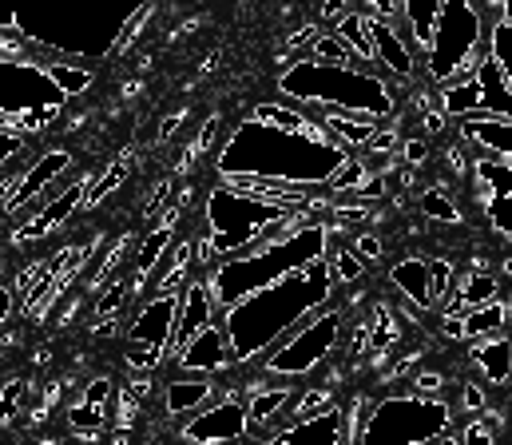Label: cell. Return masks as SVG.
Segmentation results:
<instances>
[{
  "instance_id": "cell-18",
  "label": "cell",
  "mask_w": 512,
  "mask_h": 445,
  "mask_svg": "<svg viewBox=\"0 0 512 445\" xmlns=\"http://www.w3.org/2000/svg\"><path fill=\"white\" fill-rule=\"evenodd\" d=\"M219 302L211 295V283L207 279H187L183 283V298H179V322H175V338H171V350H179L191 334H199L211 318H219Z\"/></svg>"
},
{
  "instance_id": "cell-31",
  "label": "cell",
  "mask_w": 512,
  "mask_h": 445,
  "mask_svg": "<svg viewBox=\"0 0 512 445\" xmlns=\"http://www.w3.org/2000/svg\"><path fill=\"white\" fill-rule=\"evenodd\" d=\"M68 426L76 430V434H84V438H100L104 434V406H96V402H76V406H68Z\"/></svg>"
},
{
  "instance_id": "cell-36",
  "label": "cell",
  "mask_w": 512,
  "mask_h": 445,
  "mask_svg": "<svg viewBox=\"0 0 512 445\" xmlns=\"http://www.w3.org/2000/svg\"><path fill=\"white\" fill-rule=\"evenodd\" d=\"M330 267H334L338 283H354V279H362L366 259L358 255V247H342V251H330Z\"/></svg>"
},
{
  "instance_id": "cell-43",
  "label": "cell",
  "mask_w": 512,
  "mask_h": 445,
  "mask_svg": "<svg viewBox=\"0 0 512 445\" xmlns=\"http://www.w3.org/2000/svg\"><path fill=\"white\" fill-rule=\"evenodd\" d=\"M413 382H417V394H429V398H437V394H441V386H445V378H441V374H417Z\"/></svg>"
},
{
  "instance_id": "cell-46",
  "label": "cell",
  "mask_w": 512,
  "mask_h": 445,
  "mask_svg": "<svg viewBox=\"0 0 512 445\" xmlns=\"http://www.w3.org/2000/svg\"><path fill=\"white\" fill-rule=\"evenodd\" d=\"M401 155H405V163H409V167H421V163H425V155H429V148H425L421 140H409Z\"/></svg>"
},
{
  "instance_id": "cell-28",
  "label": "cell",
  "mask_w": 512,
  "mask_h": 445,
  "mask_svg": "<svg viewBox=\"0 0 512 445\" xmlns=\"http://www.w3.org/2000/svg\"><path fill=\"white\" fill-rule=\"evenodd\" d=\"M48 72H52V80L64 88L68 100H72V96H84V92L92 88V80H96V72H92L88 64H76V60H64V56L48 60Z\"/></svg>"
},
{
  "instance_id": "cell-56",
  "label": "cell",
  "mask_w": 512,
  "mask_h": 445,
  "mask_svg": "<svg viewBox=\"0 0 512 445\" xmlns=\"http://www.w3.org/2000/svg\"><path fill=\"white\" fill-rule=\"evenodd\" d=\"M485 8H493V12H497V8H501V0H485Z\"/></svg>"
},
{
  "instance_id": "cell-11",
  "label": "cell",
  "mask_w": 512,
  "mask_h": 445,
  "mask_svg": "<svg viewBox=\"0 0 512 445\" xmlns=\"http://www.w3.org/2000/svg\"><path fill=\"white\" fill-rule=\"evenodd\" d=\"M179 438L183 442H239V438H251V426H247V398L239 390L207 402L203 410H195V418L187 426H179Z\"/></svg>"
},
{
  "instance_id": "cell-35",
  "label": "cell",
  "mask_w": 512,
  "mask_h": 445,
  "mask_svg": "<svg viewBox=\"0 0 512 445\" xmlns=\"http://www.w3.org/2000/svg\"><path fill=\"white\" fill-rule=\"evenodd\" d=\"M124 179H128V163H124V159H116V163H112V167H108V171H104V175H100V179L88 187L84 207H96L100 199H108V195H112V191H116Z\"/></svg>"
},
{
  "instance_id": "cell-7",
  "label": "cell",
  "mask_w": 512,
  "mask_h": 445,
  "mask_svg": "<svg viewBox=\"0 0 512 445\" xmlns=\"http://www.w3.org/2000/svg\"><path fill=\"white\" fill-rule=\"evenodd\" d=\"M449 430H453V406L413 390V394H393L378 406H370L354 442H445Z\"/></svg>"
},
{
  "instance_id": "cell-5",
  "label": "cell",
  "mask_w": 512,
  "mask_h": 445,
  "mask_svg": "<svg viewBox=\"0 0 512 445\" xmlns=\"http://www.w3.org/2000/svg\"><path fill=\"white\" fill-rule=\"evenodd\" d=\"M278 92L310 104V108H338V112H366V116H393V92L378 68L346 64V60H318L302 56L278 76Z\"/></svg>"
},
{
  "instance_id": "cell-13",
  "label": "cell",
  "mask_w": 512,
  "mask_h": 445,
  "mask_svg": "<svg viewBox=\"0 0 512 445\" xmlns=\"http://www.w3.org/2000/svg\"><path fill=\"white\" fill-rule=\"evenodd\" d=\"M473 179H477V199H481L489 223L512 239V159L477 155Z\"/></svg>"
},
{
  "instance_id": "cell-4",
  "label": "cell",
  "mask_w": 512,
  "mask_h": 445,
  "mask_svg": "<svg viewBox=\"0 0 512 445\" xmlns=\"http://www.w3.org/2000/svg\"><path fill=\"white\" fill-rule=\"evenodd\" d=\"M203 219H207V235L199 239L195 263L215 267L219 259H231V255H243V251L258 247L274 231H282L290 223H302L306 211L294 207V203H274V199L251 195V191L235 187L231 179H223L219 187L207 191Z\"/></svg>"
},
{
  "instance_id": "cell-38",
  "label": "cell",
  "mask_w": 512,
  "mask_h": 445,
  "mask_svg": "<svg viewBox=\"0 0 512 445\" xmlns=\"http://www.w3.org/2000/svg\"><path fill=\"white\" fill-rule=\"evenodd\" d=\"M421 211L429 215V219H441V223H461V211L453 207V199H445V191H425L421 195Z\"/></svg>"
},
{
  "instance_id": "cell-14",
  "label": "cell",
  "mask_w": 512,
  "mask_h": 445,
  "mask_svg": "<svg viewBox=\"0 0 512 445\" xmlns=\"http://www.w3.org/2000/svg\"><path fill=\"white\" fill-rule=\"evenodd\" d=\"M179 298L183 291H159L151 295L131 318L128 326V342H143V346H155L171 358V338H175V322H179Z\"/></svg>"
},
{
  "instance_id": "cell-8",
  "label": "cell",
  "mask_w": 512,
  "mask_h": 445,
  "mask_svg": "<svg viewBox=\"0 0 512 445\" xmlns=\"http://www.w3.org/2000/svg\"><path fill=\"white\" fill-rule=\"evenodd\" d=\"M346 330V314L342 310H314L310 318H302L286 338H278L262 358H258V374L278 378V382H298L306 374H314L342 342Z\"/></svg>"
},
{
  "instance_id": "cell-29",
  "label": "cell",
  "mask_w": 512,
  "mask_h": 445,
  "mask_svg": "<svg viewBox=\"0 0 512 445\" xmlns=\"http://www.w3.org/2000/svg\"><path fill=\"white\" fill-rule=\"evenodd\" d=\"M489 298H497V279L493 275H473L457 295H453V302H445L441 310H445V318L449 314H461V310H469V306H481V302H489Z\"/></svg>"
},
{
  "instance_id": "cell-2",
  "label": "cell",
  "mask_w": 512,
  "mask_h": 445,
  "mask_svg": "<svg viewBox=\"0 0 512 445\" xmlns=\"http://www.w3.org/2000/svg\"><path fill=\"white\" fill-rule=\"evenodd\" d=\"M338 279L330 267V255L282 275L270 287H258L255 295H247L243 302H235L231 310H223V326L235 350L239 366L258 362L278 338H286L302 318H310L314 310H322L330 295H334Z\"/></svg>"
},
{
  "instance_id": "cell-32",
  "label": "cell",
  "mask_w": 512,
  "mask_h": 445,
  "mask_svg": "<svg viewBox=\"0 0 512 445\" xmlns=\"http://www.w3.org/2000/svg\"><path fill=\"white\" fill-rule=\"evenodd\" d=\"M489 56L501 64V72H505L512 88V24L501 16H493V24H489Z\"/></svg>"
},
{
  "instance_id": "cell-47",
  "label": "cell",
  "mask_w": 512,
  "mask_h": 445,
  "mask_svg": "<svg viewBox=\"0 0 512 445\" xmlns=\"http://www.w3.org/2000/svg\"><path fill=\"white\" fill-rule=\"evenodd\" d=\"M342 12H350V0H322V20H338Z\"/></svg>"
},
{
  "instance_id": "cell-39",
  "label": "cell",
  "mask_w": 512,
  "mask_h": 445,
  "mask_svg": "<svg viewBox=\"0 0 512 445\" xmlns=\"http://www.w3.org/2000/svg\"><path fill=\"white\" fill-rule=\"evenodd\" d=\"M215 136H219V116H211V120L203 124V132H199V140H195V144L187 148V159H191V155H203V151H207V148H211V144H215Z\"/></svg>"
},
{
  "instance_id": "cell-21",
  "label": "cell",
  "mask_w": 512,
  "mask_h": 445,
  "mask_svg": "<svg viewBox=\"0 0 512 445\" xmlns=\"http://www.w3.org/2000/svg\"><path fill=\"white\" fill-rule=\"evenodd\" d=\"M215 394H219V386H215V378H211V374L171 378V382L163 386V410H167L171 418H187V414L203 410L207 402H215Z\"/></svg>"
},
{
  "instance_id": "cell-45",
  "label": "cell",
  "mask_w": 512,
  "mask_h": 445,
  "mask_svg": "<svg viewBox=\"0 0 512 445\" xmlns=\"http://www.w3.org/2000/svg\"><path fill=\"white\" fill-rule=\"evenodd\" d=\"M354 247H358V255H362L366 263H374V259L382 255V243H378L374 235H366V239H354Z\"/></svg>"
},
{
  "instance_id": "cell-6",
  "label": "cell",
  "mask_w": 512,
  "mask_h": 445,
  "mask_svg": "<svg viewBox=\"0 0 512 445\" xmlns=\"http://www.w3.org/2000/svg\"><path fill=\"white\" fill-rule=\"evenodd\" d=\"M489 16H497V12L485 8L481 0H441L433 40L421 52V68L433 84L469 80L477 72V52L485 48L489 24H493Z\"/></svg>"
},
{
  "instance_id": "cell-20",
  "label": "cell",
  "mask_w": 512,
  "mask_h": 445,
  "mask_svg": "<svg viewBox=\"0 0 512 445\" xmlns=\"http://www.w3.org/2000/svg\"><path fill=\"white\" fill-rule=\"evenodd\" d=\"M175 219H179V203H171L167 215H163V223L151 227L147 239L135 247V259H131V271H135V275H131V295H139V287L155 275L159 259L167 255V247H171V239H175Z\"/></svg>"
},
{
  "instance_id": "cell-50",
  "label": "cell",
  "mask_w": 512,
  "mask_h": 445,
  "mask_svg": "<svg viewBox=\"0 0 512 445\" xmlns=\"http://www.w3.org/2000/svg\"><path fill=\"white\" fill-rule=\"evenodd\" d=\"M465 442H481V445H489L493 442V434H489V430H485V426H481V422H473V426H469V430H465Z\"/></svg>"
},
{
  "instance_id": "cell-27",
  "label": "cell",
  "mask_w": 512,
  "mask_h": 445,
  "mask_svg": "<svg viewBox=\"0 0 512 445\" xmlns=\"http://www.w3.org/2000/svg\"><path fill=\"white\" fill-rule=\"evenodd\" d=\"M334 32L358 52V60L366 64V68H378V56H374V40H370V28H366V12H358V8H350V12H342L338 20H334Z\"/></svg>"
},
{
  "instance_id": "cell-19",
  "label": "cell",
  "mask_w": 512,
  "mask_h": 445,
  "mask_svg": "<svg viewBox=\"0 0 512 445\" xmlns=\"http://www.w3.org/2000/svg\"><path fill=\"white\" fill-rule=\"evenodd\" d=\"M457 124V136L477 148V155H501L512 159V120L505 116H489V112H473V116H461L453 120Z\"/></svg>"
},
{
  "instance_id": "cell-44",
  "label": "cell",
  "mask_w": 512,
  "mask_h": 445,
  "mask_svg": "<svg viewBox=\"0 0 512 445\" xmlns=\"http://www.w3.org/2000/svg\"><path fill=\"white\" fill-rule=\"evenodd\" d=\"M108 394H112V378H96V382L88 386L84 402H96V406H104V402H108Z\"/></svg>"
},
{
  "instance_id": "cell-25",
  "label": "cell",
  "mask_w": 512,
  "mask_h": 445,
  "mask_svg": "<svg viewBox=\"0 0 512 445\" xmlns=\"http://www.w3.org/2000/svg\"><path fill=\"white\" fill-rule=\"evenodd\" d=\"M473 362L485 370V378L489 382H497V386H505L512 378V342L505 338H477V350H473Z\"/></svg>"
},
{
  "instance_id": "cell-16",
  "label": "cell",
  "mask_w": 512,
  "mask_h": 445,
  "mask_svg": "<svg viewBox=\"0 0 512 445\" xmlns=\"http://www.w3.org/2000/svg\"><path fill=\"white\" fill-rule=\"evenodd\" d=\"M366 28H370V40H374V56H378V72L409 84L417 76V52L409 44L405 32H397L393 20H382L374 12H366Z\"/></svg>"
},
{
  "instance_id": "cell-49",
  "label": "cell",
  "mask_w": 512,
  "mask_h": 445,
  "mask_svg": "<svg viewBox=\"0 0 512 445\" xmlns=\"http://www.w3.org/2000/svg\"><path fill=\"white\" fill-rule=\"evenodd\" d=\"M12 310H16V291H12L8 283H0V322H4Z\"/></svg>"
},
{
  "instance_id": "cell-33",
  "label": "cell",
  "mask_w": 512,
  "mask_h": 445,
  "mask_svg": "<svg viewBox=\"0 0 512 445\" xmlns=\"http://www.w3.org/2000/svg\"><path fill=\"white\" fill-rule=\"evenodd\" d=\"M306 56H318V60H346V64H362L358 60V52L330 28V32H318L314 40H310V52Z\"/></svg>"
},
{
  "instance_id": "cell-53",
  "label": "cell",
  "mask_w": 512,
  "mask_h": 445,
  "mask_svg": "<svg viewBox=\"0 0 512 445\" xmlns=\"http://www.w3.org/2000/svg\"><path fill=\"white\" fill-rule=\"evenodd\" d=\"M131 418H135V402H131V398H120V426H128Z\"/></svg>"
},
{
  "instance_id": "cell-26",
  "label": "cell",
  "mask_w": 512,
  "mask_h": 445,
  "mask_svg": "<svg viewBox=\"0 0 512 445\" xmlns=\"http://www.w3.org/2000/svg\"><path fill=\"white\" fill-rule=\"evenodd\" d=\"M509 310H505V302L501 298H489V302H481V306H469V310H461V326H465V338H489V334H501L505 330V318Z\"/></svg>"
},
{
  "instance_id": "cell-34",
  "label": "cell",
  "mask_w": 512,
  "mask_h": 445,
  "mask_svg": "<svg viewBox=\"0 0 512 445\" xmlns=\"http://www.w3.org/2000/svg\"><path fill=\"white\" fill-rule=\"evenodd\" d=\"M128 295H131V279H124V275H120V279H112V283H108V291L96 298V314H92V318H96V322L116 318V314L128 306Z\"/></svg>"
},
{
  "instance_id": "cell-22",
  "label": "cell",
  "mask_w": 512,
  "mask_h": 445,
  "mask_svg": "<svg viewBox=\"0 0 512 445\" xmlns=\"http://www.w3.org/2000/svg\"><path fill=\"white\" fill-rule=\"evenodd\" d=\"M195 251H199V239H183V243L167 247V255L159 259L155 275L147 279L151 283V295H159V291H183V283L195 275Z\"/></svg>"
},
{
  "instance_id": "cell-54",
  "label": "cell",
  "mask_w": 512,
  "mask_h": 445,
  "mask_svg": "<svg viewBox=\"0 0 512 445\" xmlns=\"http://www.w3.org/2000/svg\"><path fill=\"white\" fill-rule=\"evenodd\" d=\"M179 120H183V116H171V120H163V128H159V140H171V136H175V128H179Z\"/></svg>"
},
{
  "instance_id": "cell-24",
  "label": "cell",
  "mask_w": 512,
  "mask_h": 445,
  "mask_svg": "<svg viewBox=\"0 0 512 445\" xmlns=\"http://www.w3.org/2000/svg\"><path fill=\"white\" fill-rule=\"evenodd\" d=\"M437 16H441V0H401V24H405V36L417 56L429 48Z\"/></svg>"
},
{
  "instance_id": "cell-1",
  "label": "cell",
  "mask_w": 512,
  "mask_h": 445,
  "mask_svg": "<svg viewBox=\"0 0 512 445\" xmlns=\"http://www.w3.org/2000/svg\"><path fill=\"white\" fill-rule=\"evenodd\" d=\"M354 151L342 148L334 136H306L266 120H243L227 144L219 148V175L223 179H266L286 187H322Z\"/></svg>"
},
{
  "instance_id": "cell-23",
  "label": "cell",
  "mask_w": 512,
  "mask_h": 445,
  "mask_svg": "<svg viewBox=\"0 0 512 445\" xmlns=\"http://www.w3.org/2000/svg\"><path fill=\"white\" fill-rule=\"evenodd\" d=\"M389 283L409 298L413 306H421V310L437 306V295H433V267H429L425 259H401V263L389 271Z\"/></svg>"
},
{
  "instance_id": "cell-48",
  "label": "cell",
  "mask_w": 512,
  "mask_h": 445,
  "mask_svg": "<svg viewBox=\"0 0 512 445\" xmlns=\"http://www.w3.org/2000/svg\"><path fill=\"white\" fill-rule=\"evenodd\" d=\"M167 199H171V179H163V183H159V195L147 203V219H155V211H159Z\"/></svg>"
},
{
  "instance_id": "cell-42",
  "label": "cell",
  "mask_w": 512,
  "mask_h": 445,
  "mask_svg": "<svg viewBox=\"0 0 512 445\" xmlns=\"http://www.w3.org/2000/svg\"><path fill=\"white\" fill-rule=\"evenodd\" d=\"M429 267H433V295H437V302H441L445 291H449V287H445V279H453V263H445V259H441V263H429Z\"/></svg>"
},
{
  "instance_id": "cell-12",
  "label": "cell",
  "mask_w": 512,
  "mask_h": 445,
  "mask_svg": "<svg viewBox=\"0 0 512 445\" xmlns=\"http://www.w3.org/2000/svg\"><path fill=\"white\" fill-rule=\"evenodd\" d=\"M171 366L183 370V374H211V378H219L223 370H235L239 362H235V350H231L223 314L211 318L199 334H191L179 350H171Z\"/></svg>"
},
{
  "instance_id": "cell-30",
  "label": "cell",
  "mask_w": 512,
  "mask_h": 445,
  "mask_svg": "<svg viewBox=\"0 0 512 445\" xmlns=\"http://www.w3.org/2000/svg\"><path fill=\"white\" fill-rule=\"evenodd\" d=\"M370 175V163H366V155L358 159V155H350L338 171H334V179L326 183V195H354L358 187H362V179Z\"/></svg>"
},
{
  "instance_id": "cell-40",
  "label": "cell",
  "mask_w": 512,
  "mask_h": 445,
  "mask_svg": "<svg viewBox=\"0 0 512 445\" xmlns=\"http://www.w3.org/2000/svg\"><path fill=\"white\" fill-rule=\"evenodd\" d=\"M24 398V382H8V394H0V418L8 422L16 414V402Z\"/></svg>"
},
{
  "instance_id": "cell-57",
  "label": "cell",
  "mask_w": 512,
  "mask_h": 445,
  "mask_svg": "<svg viewBox=\"0 0 512 445\" xmlns=\"http://www.w3.org/2000/svg\"><path fill=\"white\" fill-rule=\"evenodd\" d=\"M0 275H4V271H0ZM0 283H4V279H0Z\"/></svg>"
},
{
  "instance_id": "cell-52",
  "label": "cell",
  "mask_w": 512,
  "mask_h": 445,
  "mask_svg": "<svg viewBox=\"0 0 512 445\" xmlns=\"http://www.w3.org/2000/svg\"><path fill=\"white\" fill-rule=\"evenodd\" d=\"M465 406H469V410H485V394H481L477 386H465Z\"/></svg>"
},
{
  "instance_id": "cell-17",
  "label": "cell",
  "mask_w": 512,
  "mask_h": 445,
  "mask_svg": "<svg viewBox=\"0 0 512 445\" xmlns=\"http://www.w3.org/2000/svg\"><path fill=\"white\" fill-rule=\"evenodd\" d=\"M270 442L338 445V442H350V422H346V410H342L338 402H326L322 410H314V414H306V418L286 422L278 434H270Z\"/></svg>"
},
{
  "instance_id": "cell-15",
  "label": "cell",
  "mask_w": 512,
  "mask_h": 445,
  "mask_svg": "<svg viewBox=\"0 0 512 445\" xmlns=\"http://www.w3.org/2000/svg\"><path fill=\"white\" fill-rule=\"evenodd\" d=\"M72 167V151H48L32 163H24V171L16 175V183L8 187V195L0 199V219H16L32 199H40V191H48L56 183V175Z\"/></svg>"
},
{
  "instance_id": "cell-10",
  "label": "cell",
  "mask_w": 512,
  "mask_h": 445,
  "mask_svg": "<svg viewBox=\"0 0 512 445\" xmlns=\"http://www.w3.org/2000/svg\"><path fill=\"white\" fill-rule=\"evenodd\" d=\"M88 187H92V179H88V175H80L68 191H44L40 199H32V203L20 211V215H24V223L12 231V247L36 243V239H44V235L60 231V223H68V219L84 207Z\"/></svg>"
},
{
  "instance_id": "cell-9",
  "label": "cell",
  "mask_w": 512,
  "mask_h": 445,
  "mask_svg": "<svg viewBox=\"0 0 512 445\" xmlns=\"http://www.w3.org/2000/svg\"><path fill=\"white\" fill-rule=\"evenodd\" d=\"M68 108L64 88L52 80L48 64L20 52H0V120L16 128L24 116L60 120Z\"/></svg>"
},
{
  "instance_id": "cell-3",
  "label": "cell",
  "mask_w": 512,
  "mask_h": 445,
  "mask_svg": "<svg viewBox=\"0 0 512 445\" xmlns=\"http://www.w3.org/2000/svg\"><path fill=\"white\" fill-rule=\"evenodd\" d=\"M322 255H330V223L302 219V223L274 231L270 239H262L258 247L243 251V255L219 259L211 267L207 283H211V295L219 302V310H231L235 302L255 295L258 287H270L282 275H290V271H298Z\"/></svg>"
},
{
  "instance_id": "cell-41",
  "label": "cell",
  "mask_w": 512,
  "mask_h": 445,
  "mask_svg": "<svg viewBox=\"0 0 512 445\" xmlns=\"http://www.w3.org/2000/svg\"><path fill=\"white\" fill-rule=\"evenodd\" d=\"M366 12H374V16H382V20H401V0H366Z\"/></svg>"
},
{
  "instance_id": "cell-51",
  "label": "cell",
  "mask_w": 512,
  "mask_h": 445,
  "mask_svg": "<svg viewBox=\"0 0 512 445\" xmlns=\"http://www.w3.org/2000/svg\"><path fill=\"white\" fill-rule=\"evenodd\" d=\"M318 36V24H306V28H298V36H290V48H302V44H310Z\"/></svg>"
},
{
  "instance_id": "cell-55",
  "label": "cell",
  "mask_w": 512,
  "mask_h": 445,
  "mask_svg": "<svg viewBox=\"0 0 512 445\" xmlns=\"http://www.w3.org/2000/svg\"><path fill=\"white\" fill-rule=\"evenodd\" d=\"M497 16H501V20H509V24H512V0H501V8H497Z\"/></svg>"
},
{
  "instance_id": "cell-37",
  "label": "cell",
  "mask_w": 512,
  "mask_h": 445,
  "mask_svg": "<svg viewBox=\"0 0 512 445\" xmlns=\"http://www.w3.org/2000/svg\"><path fill=\"white\" fill-rule=\"evenodd\" d=\"M28 144H32V136H24V132L8 128V124H0V171H4L8 163L24 159V151H28Z\"/></svg>"
}]
</instances>
